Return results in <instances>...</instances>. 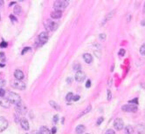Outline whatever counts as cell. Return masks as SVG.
<instances>
[{
  "instance_id": "cell-1",
  "label": "cell",
  "mask_w": 145,
  "mask_h": 134,
  "mask_svg": "<svg viewBox=\"0 0 145 134\" xmlns=\"http://www.w3.org/2000/svg\"><path fill=\"white\" fill-rule=\"evenodd\" d=\"M7 100L9 101L10 104H13V105H19V103H21V98L19 94L16 92H11L10 91L7 96Z\"/></svg>"
},
{
  "instance_id": "cell-2",
  "label": "cell",
  "mask_w": 145,
  "mask_h": 134,
  "mask_svg": "<svg viewBox=\"0 0 145 134\" xmlns=\"http://www.w3.org/2000/svg\"><path fill=\"white\" fill-rule=\"evenodd\" d=\"M68 4H69V2L66 1V0H59V1H56L53 4L54 10H55V11L62 12V11H64V10L68 6Z\"/></svg>"
},
{
  "instance_id": "cell-3",
  "label": "cell",
  "mask_w": 145,
  "mask_h": 134,
  "mask_svg": "<svg viewBox=\"0 0 145 134\" xmlns=\"http://www.w3.org/2000/svg\"><path fill=\"white\" fill-rule=\"evenodd\" d=\"M11 85L13 88L19 89V90L23 91L26 88V85L21 80H17V79H14V80L11 81Z\"/></svg>"
},
{
  "instance_id": "cell-4",
  "label": "cell",
  "mask_w": 145,
  "mask_h": 134,
  "mask_svg": "<svg viewBox=\"0 0 145 134\" xmlns=\"http://www.w3.org/2000/svg\"><path fill=\"white\" fill-rule=\"evenodd\" d=\"M122 110L123 111H126V112H136V111H137V110H138V108H137V105L129 104V105H122Z\"/></svg>"
},
{
  "instance_id": "cell-5",
  "label": "cell",
  "mask_w": 145,
  "mask_h": 134,
  "mask_svg": "<svg viewBox=\"0 0 145 134\" xmlns=\"http://www.w3.org/2000/svg\"><path fill=\"white\" fill-rule=\"evenodd\" d=\"M44 25L47 31H53L55 29L56 24L52 20H51V19H46V20L44 21Z\"/></svg>"
},
{
  "instance_id": "cell-6",
  "label": "cell",
  "mask_w": 145,
  "mask_h": 134,
  "mask_svg": "<svg viewBox=\"0 0 145 134\" xmlns=\"http://www.w3.org/2000/svg\"><path fill=\"white\" fill-rule=\"evenodd\" d=\"M15 110L17 112V114H20V115H25L27 112V108L26 105H24L23 104L19 103V105H16L15 107Z\"/></svg>"
},
{
  "instance_id": "cell-7",
  "label": "cell",
  "mask_w": 145,
  "mask_h": 134,
  "mask_svg": "<svg viewBox=\"0 0 145 134\" xmlns=\"http://www.w3.org/2000/svg\"><path fill=\"white\" fill-rule=\"evenodd\" d=\"M124 126V122L122 118H116L114 121V127L116 131H121L123 129Z\"/></svg>"
},
{
  "instance_id": "cell-8",
  "label": "cell",
  "mask_w": 145,
  "mask_h": 134,
  "mask_svg": "<svg viewBox=\"0 0 145 134\" xmlns=\"http://www.w3.org/2000/svg\"><path fill=\"white\" fill-rule=\"evenodd\" d=\"M47 40H48V35H47L46 32H41L40 34L39 35V45H43V44H45L47 42Z\"/></svg>"
},
{
  "instance_id": "cell-9",
  "label": "cell",
  "mask_w": 145,
  "mask_h": 134,
  "mask_svg": "<svg viewBox=\"0 0 145 134\" xmlns=\"http://www.w3.org/2000/svg\"><path fill=\"white\" fill-rule=\"evenodd\" d=\"M85 79H86V73L82 71H77L75 74V80L79 83H82Z\"/></svg>"
},
{
  "instance_id": "cell-10",
  "label": "cell",
  "mask_w": 145,
  "mask_h": 134,
  "mask_svg": "<svg viewBox=\"0 0 145 134\" xmlns=\"http://www.w3.org/2000/svg\"><path fill=\"white\" fill-rule=\"evenodd\" d=\"M8 127V121L4 117H0V131H4Z\"/></svg>"
},
{
  "instance_id": "cell-11",
  "label": "cell",
  "mask_w": 145,
  "mask_h": 134,
  "mask_svg": "<svg viewBox=\"0 0 145 134\" xmlns=\"http://www.w3.org/2000/svg\"><path fill=\"white\" fill-rule=\"evenodd\" d=\"M20 125H21V127L24 129L25 131H28L30 126H29V123H28V120L26 119V118H22L21 121H20Z\"/></svg>"
},
{
  "instance_id": "cell-12",
  "label": "cell",
  "mask_w": 145,
  "mask_h": 134,
  "mask_svg": "<svg viewBox=\"0 0 145 134\" xmlns=\"http://www.w3.org/2000/svg\"><path fill=\"white\" fill-rule=\"evenodd\" d=\"M14 77L17 80H22L24 78V73L20 70H16L14 71Z\"/></svg>"
},
{
  "instance_id": "cell-13",
  "label": "cell",
  "mask_w": 145,
  "mask_h": 134,
  "mask_svg": "<svg viewBox=\"0 0 145 134\" xmlns=\"http://www.w3.org/2000/svg\"><path fill=\"white\" fill-rule=\"evenodd\" d=\"M83 59L87 64H91L93 62V57L91 54L89 53H85L83 54Z\"/></svg>"
},
{
  "instance_id": "cell-14",
  "label": "cell",
  "mask_w": 145,
  "mask_h": 134,
  "mask_svg": "<svg viewBox=\"0 0 145 134\" xmlns=\"http://www.w3.org/2000/svg\"><path fill=\"white\" fill-rule=\"evenodd\" d=\"M86 130V127H85V125H79L76 126L75 128V132L76 134H82Z\"/></svg>"
},
{
  "instance_id": "cell-15",
  "label": "cell",
  "mask_w": 145,
  "mask_h": 134,
  "mask_svg": "<svg viewBox=\"0 0 145 134\" xmlns=\"http://www.w3.org/2000/svg\"><path fill=\"white\" fill-rule=\"evenodd\" d=\"M136 132L138 133V134H143L144 133V131H145L144 125H142V124H139V125H137L136 126Z\"/></svg>"
},
{
  "instance_id": "cell-16",
  "label": "cell",
  "mask_w": 145,
  "mask_h": 134,
  "mask_svg": "<svg viewBox=\"0 0 145 134\" xmlns=\"http://www.w3.org/2000/svg\"><path fill=\"white\" fill-rule=\"evenodd\" d=\"M62 17V12L61 11H53L51 13V18L53 19H58L61 18Z\"/></svg>"
},
{
  "instance_id": "cell-17",
  "label": "cell",
  "mask_w": 145,
  "mask_h": 134,
  "mask_svg": "<svg viewBox=\"0 0 145 134\" xmlns=\"http://www.w3.org/2000/svg\"><path fill=\"white\" fill-rule=\"evenodd\" d=\"M39 132H40V134H51L52 133L51 131H50L46 126H41L40 130H39Z\"/></svg>"
},
{
  "instance_id": "cell-18",
  "label": "cell",
  "mask_w": 145,
  "mask_h": 134,
  "mask_svg": "<svg viewBox=\"0 0 145 134\" xmlns=\"http://www.w3.org/2000/svg\"><path fill=\"white\" fill-rule=\"evenodd\" d=\"M114 11H111L110 13H108L106 17H105V18L103 19V22H102V24H104L105 23H106L107 21H108V20H110V19L113 18V16H114Z\"/></svg>"
},
{
  "instance_id": "cell-19",
  "label": "cell",
  "mask_w": 145,
  "mask_h": 134,
  "mask_svg": "<svg viewBox=\"0 0 145 134\" xmlns=\"http://www.w3.org/2000/svg\"><path fill=\"white\" fill-rule=\"evenodd\" d=\"M49 103H50V105H51L52 107L53 108L55 111H61V106H59L56 102H54V101H50Z\"/></svg>"
},
{
  "instance_id": "cell-20",
  "label": "cell",
  "mask_w": 145,
  "mask_h": 134,
  "mask_svg": "<svg viewBox=\"0 0 145 134\" xmlns=\"http://www.w3.org/2000/svg\"><path fill=\"white\" fill-rule=\"evenodd\" d=\"M13 13L15 15H20L22 13V9L19 5H15L14 10H13Z\"/></svg>"
},
{
  "instance_id": "cell-21",
  "label": "cell",
  "mask_w": 145,
  "mask_h": 134,
  "mask_svg": "<svg viewBox=\"0 0 145 134\" xmlns=\"http://www.w3.org/2000/svg\"><path fill=\"white\" fill-rule=\"evenodd\" d=\"M125 132H126V134H133V132H134L133 126L127 125L126 127H125Z\"/></svg>"
},
{
  "instance_id": "cell-22",
  "label": "cell",
  "mask_w": 145,
  "mask_h": 134,
  "mask_svg": "<svg viewBox=\"0 0 145 134\" xmlns=\"http://www.w3.org/2000/svg\"><path fill=\"white\" fill-rule=\"evenodd\" d=\"M74 94H72V92H69V93H67V96H66V100L67 101L68 103H70L71 101L74 99Z\"/></svg>"
},
{
  "instance_id": "cell-23",
  "label": "cell",
  "mask_w": 145,
  "mask_h": 134,
  "mask_svg": "<svg viewBox=\"0 0 145 134\" xmlns=\"http://www.w3.org/2000/svg\"><path fill=\"white\" fill-rule=\"evenodd\" d=\"M91 109H92V106H91V105H88V106H87V107L84 110V111H82V112H81V114H80V115H79V118H80V117H81V116L85 115V114H86V113L89 112V111H91Z\"/></svg>"
},
{
  "instance_id": "cell-24",
  "label": "cell",
  "mask_w": 145,
  "mask_h": 134,
  "mask_svg": "<svg viewBox=\"0 0 145 134\" xmlns=\"http://www.w3.org/2000/svg\"><path fill=\"white\" fill-rule=\"evenodd\" d=\"M8 103H10L9 101H7V100H4V99H2V100H0V105H1L2 106H4V107H6V108H8L10 105Z\"/></svg>"
},
{
  "instance_id": "cell-25",
  "label": "cell",
  "mask_w": 145,
  "mask_h": 134,
  "mask_svg": "<svg viewBox=\"0 0 145 134\" xmlns=\"http://www.w3.org/2000/svg\"><path fill=\"white\" fill-rule=\"evenodd\" d=\"M129 104H130V105H138V98H136L132 99V100H129Z\"/></svg>"
},
{
  "instance_id": "cell-26",
  "label": "cell",
  "mask_w": 145,
  "mask_h": 134,
  "mask_svg": "<svg viewBox=\"0 0 145 134\" xmlns=\"http://www.w3.org/2000/svg\"><path fill=\"white\" fill-rule=\"evenodd\" d=\"M140 53H141L142 56L145 55V43L142 44V46L140 47Z\"/></svg>"
},
{
  "instance_id": "cell-27",
  "label": "cell",
  "mask_w": 145,
  "mask_h": 134,
  "mask_svg": "<svg viewBox=\"0 0 145 134\" xmlns=\"http://www.w3.org/2000/svg\"><path fill=\"white\" fill-rule=\"evenodd\" d=\"M81 64H74V70L79 71H81Z\"/></svg>"
},
{
  "instance_id": "cell-28",
  "label": "cell",
  "mask_w": 145,
  "mask_h": 134,
  "mask_svg": "<svg viewBox=\"0 0 145 134\" xmlns=\"http://www.w3.org/2000/svg\"><path fill=\"white\" fill-rule=\"evenodd\" d=\"M7 45H8V44H7V42L5 41H2L1 43H0V48H2V49H4V48H6Z\"/></svg>"
},
{
  "instance_id": "cell-29",
  "label": "cell",
  "mask_w": 145,
  "mask_h": 134,
  "mask_svg": "<svg viewBox=\"0 0 145 134\" xmlns=\"http://www.w3.org/2000/svg\"><path fill=\"white\" fill-rule=\"evenodd\" d=\"M0 59L3 63L5 62V54H4V52H2V51L0 52Z\"/></svg>"
},
{
  "instance_id": "cell-30",
  "label": "cell",
  "mask_w": 145,
  "mask_h": 134,
  "mask_svg": "<svg viewBox=\"0 0 145 134\" xmlns=\"http://www.w3.org/2000/svg\"><path fill=\"white\" fill-rule=\"evenodd\" d=\"M31 50H32V48H31V47H25V48L23 49V51H22L21 54H22V55H24L25 53H26L27 51H31Z\"/></svg>"
},
{
  "instance_id": "cell-31",
  "label": "cell",
  "mask_w": 145,
  "mask_h": 134,
  "mask_svg": "<svg viewBox=\"0 0 145 134\" xmlns=\"http://www.w3.org/2000/svg\"><path fill=\"white\" fill-rule=\"evenodd\" d=\"M125 53H126V51H125L124 49H121L119 51V52H118V55L120 56V57H123L124 55H125Z\"/></svg>"
},
{
  "instance_id": "cell-32",
  "label": "cell",
  "mask_w": 145,
  "mask_h": 134,
  "mask_svg": "<svg viewBox=\"0 0 145 134\" xmlns=\"http://www.w3.org/2000/svg\"><path fill=\"white\" fill-rule=\"evenodd\" d=\"M107 100H110L112 98V93H111V91L109 90H107Z\"/></svg>"
},
{
  "instance_id": "cell-33",
  "label": "cell",
  "mask_w": 145,
  "mask_h": 134,
  "mask_svg": "<svg viewBox=\"0 0 145 134\" xmlns=\"http://www.w3.org/2000/svg\"><path fill=\"white\" fill-rule=\"evenodd\" d=\"M103 121H104V118H102V117H101V118H99L98 120H97V122H96V125H100L102 122H103Z\"/></svg>"
},
{
  "instance_id": "cell-34",
  "label": "cell",
  "mask_w": 145,
  "mask_h": 134,
  "mask_svg": "<svg viewBox=\"0 0 145 134\" xmlns=\"http://www.w3.org/2000/svg\"><path fill=\"white\" fill-rule=\"evenodd\" d=\"M99 38L101 39V40L102 41H104L105 39H106V34H104V33H101L99 35Z\"/></svg>"
},
{
  "instance_id": "cell-35",
  "label": "cell",
  "mask_w": 145,
  "mask_h": 134,
  "mask_svg": "<svg viewBox=\"0 0 145 134\" xmlns=\"http://www.w3.org/2000/svg\"><path fill=\"white\" fill-rule=\"evenodd\" d=\"M58 120H59L58 115H54L53 116V118H52V121H53V123L54 124H57V123H58Z\"/></svg>"
},
{
  "instance_id": "cell-36",
  "label": "cell",
  "mask_w": 145,
  "mask_h": 134,
  "mask_svg": "<svg viewBox=\"0 0 145 134\" xmlns=\"http://www.w3.org/2000/svg\"><path fill=\"white\" fill-rule=\"evenodd\" d=\"M4 85H5V80H4V79L0 78V88H2Z\"/></svg>"
},
{
  "instance_id": "cell-37",
  "label": "cell",
  "mask_w": 145,
  "mask_h": 134,
  "mask_svg": "<svg viewBox=\"0 0 145 134\" xmlns=\"http://www.w3.org/2000/svg\"><path fill=\"white\" fill-rule=\"evenodd\" d=\"M4 94H5V91L3 88H0V97H4Z\"/></svg>"
},
{
  "instance_id": "cell-38",
  "label": "cell",
  "mask_w": 145,
  "mask_h": 134,
  "mask_svg": "<svg viewBox=\"0 0 145 134\" xmlns=\"http://www.w3.org/2000/svg\"><path fill=\"white\" fill-rule=\"evenodd\" d=\"M10 18H11V20L12 22H13V23H14V22H16V21L17 20L16 17H14L13 15H10Z\"/></svg>"
},
{
  "instance_id": "cell-39",
  "label": "cell",
  "mask_w": 145,
  "mask_h": 134,
  "mask_svg": "<svg viewBox=\"0 0 145 134\" xmlns=\"http://www.w3.org/2000/svg\"><path fill=\"white\" fill-rule=\"evenodd\" d=\"M105 134H116V131H114L113 130H111V129H109V130H107Z\"/></svg>"
},
{
  "instance_id": "cell-40",
  "label": "cell",
  "mask_w": 145,
  "mask_h": 134,
  "mask_svg": "<svg viewBox=\"0 0 145 134\" xmlns=\"http://www.w3.org/2000/svg\"><path fill=\"white\" fill-rule=\"evenodd\" d=\"M19 121H21L20 118H19V117L17 116V114H16V115H15V122H16V123H19Z\"/></svg>"
},
{
  "instance_id": "cell-41",
  "label": "cell",
  "mask_w": 145,
  "mask_h": 134,
  "mask_svg": "<svg viewBox=\"0 0 145 134\" xmlns=\"http://www.w3.org/2000/svg\"><path fill=\"white\" fill-rule=\"evenodd\" d=\"M90 86H91V80H89V79H88V80L87 81V83H86V87L89 88Z\"/></svg>"
},
{
  "instance_id": "cell-42",
  "label": "cell",
  "mask_w": 145,
  "mask_h": 134,
  "mask_svg": "<svg viewBox=\"0 0 145 134\" xmlns=\"http://www.w3.org/2000/svg\"><path fill=\"white\" fill-rule=\"evenodd\" d=\"M80 98H81V97H80L79 95H75V96H74V99H72V101H78Z\"/></svg>"
},
{
  "instance_id": "cell-43",
  "label": "cell",
  "mask_w": 145,
  "mask_h": 134,
  "mask_svg": "<svg viewBox=\"0 0 145 134\" xmlns=\"http://www.w3.org/2000/svg\"><path fill=\"white\" fill-rule=\"evenodd\" d=\"M56 131H57V128L55 127V126L52 128V131H51L52 134H55V133H56Z\"/></svg>"
},
{
  "instance_id": "cell-44",
  "label": "cell",
  "mask_w": 145,
  "mask_h": 134,
  "mask_svg": "<svg viewBox=\"0 0 145 134\" xmlns=\"http://www.w3.org/2000/svg\"><path fill=\"white\" fill-rule=\"evenodd\" d=\"M32 134H40V132H39V131H33L32 132Z\"/></svg>"
},
{
  "instance_id": "cell-45",
  "label": "cell",
  "mask_w": 145,
  "mask_h": 134,
  "mask_svg": "<svg viewBox=\"0 0 145 134\" xmlns=\"http://www.w3.org/2000/svg\"><path fill=\"white\" fill-rule=\"evenodd\" d=\"M141 24H142V26H144V25H145V19H144V20H142V21Z\"/></svg>"
},
{
  "instance_id": "cell-46",
  "label": "cell",
  "mask_w": 145,
  "mask_h": 134,
  "mask_svg": "<svg viewBox=\"0 0 145 134\" xmlns=\"http://www.w3.org/2000/svg\"><path fill=\"white\" fill-rule=\"evenodd\" d=\"M16 4V2H11L9 5H10V6H11V5H13V4Z\"/></svg>"
},
{
  "instance_id": "cell-47",
  "label": "cell",
  "mask_w": 145,
  "mask_h": 134,
  "mask_svg": "<svg viewBox=\"0 0 145 134\" xmlns=\"http://www.w3.org/2000/svg\"><path fill=\"white\" fill-rule=\"evenodd\" d=\"M4 65H5L4 64H1V63H0V67H4Z\"/></svg>"
},
{
  "instance_id": "cell-48",
  "label": "cell",
  "mask_w": 145,
  "mask_h": 134,
  "mask_svg": "<svg viewBox=\"0 0 145 134\" xmlns=\"http://www.w3.org/2000/svg\"><path fill=\"white\" fill-rule=\"evenodd\" d=\"M143 11V14H145V3H144V6H143V11Z\"/></svg>"
},
{
  "instance_id": "cell-49",
  "label": "cell",
  "mask_w": 145,
  "mask_h": 134,
  "mask_svg": "<svg viewBox=\"0 0 145 134\" xmlns=\"http://www.w3.org/2000/svg\"><path fill=\"white\" fill-rule=\"evenodd\" d=\"M3 4H4V1H0V6L3 5Z\"/></svg>"
},
{
  "instance_id": "cell-50",
  "label": "cell",
  "mask_w": 145,
  "mask_h": 134,
  "mask_svg": "<svg viewBox=\"0 0 145 134\" xmlns=\"http://www.w3.org/2000/svg\"><path fill=\"white\" fill-rule=\"evenodd\" d=\"M67 81L68 82V83L70 84V82H71V78H68V79H67Z\"/></svg>"
},
{
  "instance_id": "cell-51",
  "label": "cell",
  "mask_w": 145,
  "mask_h": 134,
  "mask_svg": "<svg viewBox=\"0 0 145 134\" xmlns=\"http://www.w3.org/2000/svg\"><path fill=\"white\" fill-rule=\"evenodd\" d=\"M0 20H1V17H0Z\"/></svg>"
},
{
  "instance_id": "cell-52",
  "label": "cell",
  "mask_w": 145,
  "mask_h": 134,
  "mask_svg": "<svg viewBox=\"0 0 145 134\" xmlns=\"http://www.w3.org/2000/svg\"><path fill=\"white\" fill-rule=\"evenodd\" d=\"M87 134H89V133H87Z\"/></svg>"
},
{
  "instance_id": "cell-53",
  "label": "cell",
  "mask_w": 145,
  "mask_h": 134,
  "mask_svg": "<svg viewBox=\"0 0 145 134\" xmlns=\"http://www.w3.org/2000/svg\"><path fill=\"white\" fill-rule=\"evenodd\" d=\"M26 134H27V133H26Z\"/></svg>"
}]
</instances>
